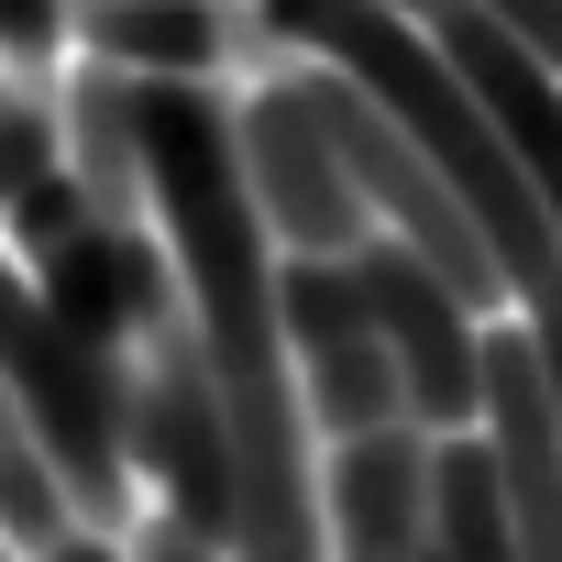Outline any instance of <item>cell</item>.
Returning a JSON list of instances; mask_svg holds the SVG:
<instances>
[{"label":"cell","mask_w":562,"mask_h":562,"mask_svg":"<svg viewBox=\"0 0 562 562\" xmlns=\"http://www.w3.org/2000/svg\"><path fill=\"white\" fill-rule=\"evenodd\" d=\"M122 375H133V353L67 342V331L45 321V299L0 265V386H12L23 430L45 441L67 507H78L100 540H122L133 507H144V485H133V463H122Z\"/></svg>","instance_id":"obj_1"},{"label":"cell","mask_w":562,"mask_h":562,"mask_svg":"<svg viewBox=\"0 0 562 562\" xmlns=\"http://www.w3.org/2000/svg\"><path fill=\"white\" fill-rule=\"evenodd\" d=\"M299 100H310V122L331 133V155H342V177H353V199H364V221L386 232V243H408L441 288L474 310V321H507V288H496V254H485V232L452 210V188L430 177V155L342 78V67H299Z\"/></svg>","instance_id":"obj_2"},{"label":"cell","mask_w":562,"mask_h":562,"mask_svg":"<svg viewBox=\"0 0 562 562\" xmlns=\"http://www.w3.org/2000/svg\"><path fill=\"white\" fill-rule=\"evenodd\" d=\"M122 463L133 485H155L166 529L199 551H232V441H221V397L199 364V321H155L133 331V375H122Z\"/></svg>","instance_id":"obj_3"},{"label":"cell","mask_w":562,"mask_h":562,"mask_svg":"<svg viewBox=\"0 0 562 562\" xmlns=\"http://www.w3.org/2000/svg\"><path fill=\"white\" fill-rule=\"evenodd\" d=\"M353 288H364V321H375V342H386V364H397L408 419H419L430 441H441V430H474V397H485V321L441 288L408 243H386V232L353 243Z\"/></svg>","instance_id":"obj_4"},{"label":"cell","mask_w":562,"mask_h":562,"mask_svg":"<svg viewBox=\"0 0 562 562\" xmlns=\"http://www.w3.org/2000/svg\"><path fill=\"white\" fill-rule=\"evenodd\" d=\"M232 144H243V188H254V221H265L276 254H353L375 232L331 133L299 100V67H276L254 100H232Z\"/></svg>","instance_id":"obj_5"},{"label":"cell","mask_w":562,"mask_h":562,"mask_svg":"<svg viewBox=\"0 0 562 562\" xmlns=\"http://www.w3.org/2000/svg\"><path fill=\"white\" fill-rule=\"evenodd\" d=\"M474 441L507 485V518H518V562H562V419H551V386L518 342V321H485V397H474Z\"/></svg>","instance_id":"obj_6"},{"label":"cell","mask_w":562,"mask_h":562,"mask_svg":"<svg viewBox=\"0 0 562 562\" xmlns=\"http://www.w3.org/2000/svg\"><path fill=\"white\" fill-rule=\"evenodd\" d=\"M430 551V430H353L321 474V562H419Z\"/></svg>","instance_id":"obj_7"},{"label":"cell","mask_w":562,"mask_h":562,"mask_svg":"<svg viewBox=\"0 0 562 562\" xmlns=\"http://www.w3.org/2000/svg\"><path fill=\"white\" fill-rule=\"evenodd\" d=\"M78 45L122 78H221L232 56H276L254 0H78Z\"/></svg>","instance_id":"obj_8"},{"label":"cell","mask_w":562,"mask_h":562,"mask_svg":"<svg viewBox=\"0 0 562 562\" xmlns=\"http://www.w3.org/2000/svg\"><path fill=\"white\" fill-rule=\"evenodd\" d=\"M67 177L89 188V221H155L144 210V144H133V78L122 67H78L67 78Z\"/></svg>","instance_id":"obj_9"},{"label":"cell","mask_w":562,"mask_h":562,"mask_svg":"<svg viewBox=\"0 0 562 562\" xmlns=\"http://www.w3.org/2000/svg\"><path fill=\"white\" fill-rule=\"evenodd\" d=\"M299 408H310L331 441L408 419V397H397V364H386L375 321H364V331H342V342H321V353H299Z\"/></svg>","instance_id":"obj_10"},{"label":"cell","mask_w":562,"mask_h":562,"mask_svg":"<svg viewBox=\"0 0 562 562\" xmlns=\"http://www.w3.org/2000/svg\"><path fill=\"white\" fill-rule=\"evenodd\" d=\"M78 529V507H67V485H56V463H45V441L23 430V408H12V386H0V540H12L23 562H45L56 540Z\"/></svg>","instance_id":"obj_11"},{"label":"cell","mask_w":562,"mask_h":562,"mask_svg":"<svg viewBox=\"0 0 562 562\" xmlns=\"http://www.w3.org/2000/svg\"><path fill=\"white\" fill-rule=\"evenodd\" d=\"M56 166H67V122L34 89H0V199L34 188V177H56Z\"/></svg>","instance_id":"obj_12"},{"label":"cell","mask_w":562,"mask_h":562,"mask_svg":"<svg viewBox=\"0 0 562 562\" xmlns=\"http://www.w3.org/2000/svg\"><path fill=\"white\" fill-rule=\"evenodd\" d=\"M78 221H89V188H78L67 166H56V177H34V188H12V199H0V232L23 243V265H34L45 243H67Z\"/></svg>","instance_id":"obj_13"},{"label":"cell","mask_w":562,"mask_h":562,"mask_svg":"<svg viewBox=\"0 0 562 562\" xmlns=\"http://www.w3.org/2000/svg\"><path fill=\"white\" fill-rule=\"evenodd\" d=\"M67 45V0H0V56L12 67H45Z\"/></svg>","instance_id":"obj_14"},{"label":"cell","mask_w":562,"mask_h":562,"mask_svg":"<svg viewBox=\"0 0 562 562\" xmlns=\"http://www.w3.org/2000/svg\"><path fill=\"white\" fill-rule=\"evenodd\" d=\"M474 12H485L496 34H518V45H529V56L562 78V0H474Z\"/></svg>","instance_id":"obj_15"},{"label":"cell","mask_w":562,"mask_h":562,"mask_svg":"<svg viewBox=\"0 0 562 562\" xmlns=\"http://www.w3.org/2000/svg\"><path fill=\"white\" fill-rule=\"evenodd\" d=\"M122 562H221V551H199V540H177V529H166V518H155V529H144V540H133V551H122Z\"/></svg>","instance_id":"obj_16"},{"label":"cell","mask_w":562,"mask_h":562,"mask_svg":"<svg viewBox=\"0 0 562 562\" xmlns=\"http://www.w3.org/2000/svg\"><path fill=\"white\" fill-rule=\"evenodd\" d=\"M45 562H122V540H100V529H67Z\"/></svg>","instance_id":"obj_17"},{"label":"cell","mask_w":562,"mask_h":562,"mask_svg":"<svg viewBox=\"0 0 562 562\" xmlns=\"http://www.w3.org/2000/svg\"><path fill=\"white\" fill-rule=\"evenodd\" d=\"M0 562H12V540H0Z\"/></svg>","instance_id":"obj_18"}]
</instances>
